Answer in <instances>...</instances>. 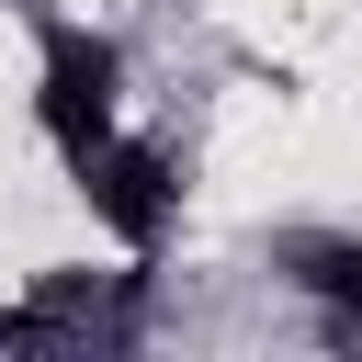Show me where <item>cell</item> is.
Returning <instances> with one entry per match:
<instances>
[{"mask_svg": "<svg viewBox=\"0 0 362 362\" xmlns=\"http://www.w3.org/2000/svg\"><path fill=\"white\" fill-rule=\"evenodd\" d=\"M23 113H34V136H45L57 170L90 158L102 136H124L136 124V57H124V34L79 23V11H34V90H23Z\"/></svg>", "mask_w": 362, "mask_h": 362, "instance_id": "cell-1", "label": "cell"}, {"mask_svg": "<svg viewBox=\"0 0 362 362\" xmlns=\"http://www.w3.org/2000/svg\"><path fill=\"white\" fill-rule=\"evenodd\" d=\"M68 192H79V215H90L124 260H158V249L181 238V204H192L181 147H170L158 124H124V136H102L90 158H68Z\"/></svg>", "mask_w": 362, "mask_h": 362, "instance_id": "cell-2", "label": "cell"}, {"mask_svg": "<svg viewBox=\"0 0 362 362\" xmlns=\"http://www.w3.org/2000/svg\"><path fill=\"white\" fill-rule=\"evenodd\" d=\"M260 272L283 294H305L328 328H362V226H272Z\"/></svg>", "mask_w": 362, "mask_h": 362, "instance_id": "cell-3", "label": "cell"}]
</instances>
